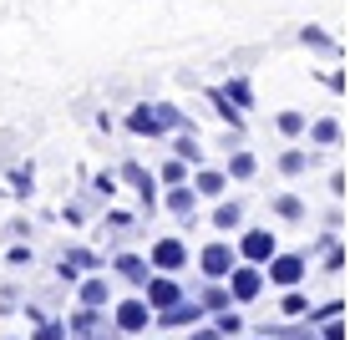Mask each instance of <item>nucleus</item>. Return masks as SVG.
Segmentation results:
<instances>
[{
	"label": "nucleus",
	"instance_id": "f257e3e1",
	"mask_svg": "<svg viewBox=\"0 0 350 340\" xmlns=\"http://www.w3.org/2000/svg\"><path fill=\"white\" fill-rule=\"evenodd\" d=\"M66 330H71V340H112V325H107L96 310H87V305L66 320Z\"/></svg>",
	"mask_w": 350,
	"mask_h": 340
},
{
	"label": "nucleus",
	"instance_id": "f03ea898",
	"mask_svg": "<svg viewBox=\"0 0 350 340\" xmlns=\"http://www.w3.org/2000/svg\"><path fill=\"white\" fill-rule=\"evenodd\" d=\"M152 315H158V310H152L148 300H122V305H117V330H122V335H142Z\"/></svg>",
	"mask_w": 350,
	"mask_h": 340
},
{
	"label": "nucleus",
	"instance_id": "7ed1b4c3",
	"mask_svg": "<svg viewBox=\"0 0 350 340\" xmlns=\"http://www.w3.org/2000/svg\"><path fill=\"white\" fill-rule=\"evenodd\" d=\"M239 254H244L249 264H269L274 259V234L269 228H249V234L239 239Z\"/></svg>",
	"mask_w": 350,
	"mask_h": 340
},
{
	"label": "nucleus",
	"instance_id": "20e7f679",
	"mask_svg": "<svg viewBox=\"0 0 350 340\" xmlns=\"http://www.w3.org/2000/svg\"><path fill=\"white\" fill-rule=\"evenodd\" d=\"M203 320V300H178L173 310H158V325H167V330H193V325Z\"/></svg>",
	"mask_w": 350,
	"mask_h": 340
},
{
	"label": "nucleus",
	"instance_id": "39448f33",
	"mask_svg": "<svg viewBox=\"0 0 350 340\" xmlns=\"http://www.w3.org/2000/svg\"><path fill=\"white\" fill-rule=\"evenodd\" d=\"M198 270L208 279H228V274H234V249H228V244H208L198 254Z\"/></svg>",
	"mask_w": 350,
	"mask_h": 340
},
{
	"label": "nucleus",
	"instance_id": "423d86ee",
	"mask_svg": "<svg viewBox=\"0 0 350 340\" xmlns=\"http://www.w3.org/2000/svg\"><path fill=\"white\" fill-rule=\"evenodd\" d=\"M188 264V244L183 239H158V244H152V270H183Z\"/></svg>",
	"mask_w": 350,
	"mask_h": 340
},
{
	"label": "nucleus",
	"instance_id": "0eeeda50",
	"mask_svg": "<svg viewBox=\"0 0 350 340\" xmlns=\"http://www.w3.org/2000/svg\"><path fill=\"white\" fill-rule=\"evenodd\" d=\"M264 289V274L254 270V264H234V274H228V295L234 300H254Z\"/></svg>",
	"mask_w": 350,
	"mask_h": 340
},
{
	"label": "nucleus",
	"instance_id": "6e6552de",
	"mask_svg": "<svg viewBox=\"0 0 350 340\" xmlns=\"http://www.w3.org/2000/svg\"><path fill=\"white\" fill-rule=\"evenodd\" d=\"M127 127L137 132V138H163V132H167V117H163V107H137V112L127 117Z\"/></svg>",
	"mask_w": 350,
	"mask_h": 340
},
{
	"label": "nucleus",
	"instance_id": "1a4fd4ad",
	"mask_svg": "<svg viewBox=\"0 0 350 340\" xmlns=\"http://www.w3.org/2000/svg\"><path fill=\"white\" fill-rule=\"evenodd\" d=\"M269 279L274 285H299V279H305V259H299V254H274L269 259Z\"/></svg>",
	"mask_w": 350,
	"mask_h": 340
},
{
	"label": "nucleus",
	"instance_id": "9d476101",
	"mask_svg": "<svg viewBox=\"0 0 350 340\" xmlns=\"http://www.w3.org/2000/svg\"><path fill=\"white\" fill-rule=\"evenodd\" d=\"M183 300V285L178 279H148V305L152 310H173Z\"/></svg>",
	"mask_w": 350,
	"mask_h": 340
},
{
	"label": "nucleus",
	"instance_id": "9b49d317",
	"mask_svg": "<svg viewBox=\"0 0 350 340\" xmlns=\"http://www.w3.org/2000/svg\"><path fill=\"white\" fill-rule=\"evenodd\" d=\"M107 300H112V285H107V279H81V305L87 310H102Z\"/></svg>",
	"mask_w": 350,
	"mask_h": 340
},
{
	"label": "nucleus",
	"instance_id": "f8f14e48",
	"mask_svg": "<svg viewBox=\"0 0 350 340\" xmlns=\"http://www.w3.org/2000/svg\"><path fill=\"white\" fill-rule=\"evenodd\" d=\"M117 274H122L127 285H142V289H148V279H152V274H148V264H142L137 254H122V259H117Z\"/></svg>",
	"mask_w": 350,
	"mask_h": 340
},
{
	"label": "nucleus",
	"instance_id": "ddd939ff",
	"mask_svg": "<svg viewBox=\"0 0 350 340\" xmlns=\"http://www.w3.org/2000/svg\"><path fill=\"white\" fill-rule=\"evenodd\" d=\"M193 198H198V188H183V183L167 188V209H173L178 218H193Z\"/></svg>",
	"mask_w": 350,
	"mask_h": 340
},
{
	"label": "nucleus",
	"instance_id": "4468645a",
	"mask_svg": "<svg viewBox=\"0 0 350 340\" xmlns=\"http://www.w3.org/2000/svg\"><path fill=\"white\" fill-rule=\"evenodd\" d=\"M228 300H234V295H228V289L219 285V279H213V285L203 289V310H228Z\"/></svg>",
	"mask_w": 350,
	"mask_h": 340
},
{
	"label": "nucleus",
	"instance_id": "2eb2a0df",
	"mask_svg": "<svg viewBox=\"0 0 350 340\" xmlns=\"http://www.w3.org/2000/svg\"><path fill=\"white\" fill-rule=\"evenodd\" d=\"M239 218H244L239 203H219V209H213V224H219V228H239Z\"/></svg>",
	"mask_w": 350,
	"mask_h": 340
},
{
	"label": "nucleus",
	"instance_id": "dca6fc26",
	"mask_svg": "<svg viewBox=\"0 0 350 340\" xmlns=\"http://www.w3.org/2000/svg\"><path fill=\"white\" fill-rule=\"evenodd\" d=\"M127 183H132V188H142V198H152V173H142L137 163H127Z\"/></svg>",
	"mask_w": 350,
	"mask_h": 340
},
{
	"label": "nucleus",
	"instance_id": "f3484780",
	"mask_svg": "<svg viewBox=\"0 0 350 340\" xmlns=\"http://www.w3.org/2000/svg\"><path fill=\"white\" fill-rule=\"evenodd\" d=\"M213 330H219V335H239V330H244V320H239L234 310H219V320H213Z\"/></svg>",
	"mask_w": 350,
	"mask_h": 340
},
{
	"label": "nucleus",
	"instance_id": "a211bd4d",
	"mask_svg": "<svg viewBox=\"0 0 350 340\" xmlns=\"http://www.w3.org/2000/svg\"><path fill=\"white\" fill-rule=\"evenodd\" d=\"M228 173H234V178H254V157H249V153H239L234 163H228Z\"/></svg>",
	"mask_w": 350,
	"mask_h": 340
},
{
	"label": "nucleus",
	"instance_id": "6ab92c4d",
	"mask_svg": "<svg viewBox=\"0 0 350 340\" xmlns=\"http://www.w3.org/2000/svg\"><path fill=\"white\" fill-rule=\"evenodd\" d=\"M280 132H289V138L305 132V117H299V112H280Z\"/></svg>",
	"mask_w": 350,
	"mask_h": 340
},
{
	"label": "nucleus",
	"instance_id": "aec40b11",
	"mask_svg": "<svg viewBox=\"0 0 350 340\" xmlns=\"http://www.w3.org/2000/svg\"><path fill=\"white\" fill-rule=\"evenodd\" d=\"M198 193H224V173H198Z\"/></svg>",
	"mask_w": 350,
	"mask_h": 340
},
{
	"label": "nucleus",
	"instance_id": "412c9836",
	"mask_svg": "<svg viewBox=\"0 0 350 340\" xmlns=\"http://www.w3.org/2000/svg\"><path fill=\"white\" fill-rule=\"evenodd\" d=\"M280 168H284V173H305V153H284Z\"/></svg>",
	"mask_w": 350,
	"mask_h": 340
},
{
	"label": "nucleus",
	"instance_id": "4be33fe9",
	"mask_svg": "<svg viewBox=\"0 0 350 340\" xmlns=\"http://www.w3.org/2000/svg\"><path fill=\"white\" fill-rule=\"evenodd\" d=\"M305 310H310L305 295H284V315H305Z\"/></svg>",
	"mask_w": 350,
	"mask_h": 340
},
{
	"label": "nucleus",
	"instance_id": "5701e85b",
	"mask_svg": "<svg viewBox=\"0 0 350 340\" xmlns=\"http://www.w3.org/2000/svg\"><path fill=\"white\" fill-rule=\"evenodd\" d=\"M71 330H66V325H41V330H36V340H66Z\"/></svg>",
	"mask_w": 350,
	"mask_h": 340
},
{
	"label": "nucleus",
	"instance_id": "b1692460",
	"mask_svg": "<svg viewBox=\"0 0 350 340\" xmlns=\"http://www.w3.org/2000/svg\"><path fill=\"white\" fill-rule=\"evenodd\" d=\"M183 173H188V168H183V157H173V163L163 168V178H167V183H183Z\"/></svg>",
	"mask_w": 350,
	"mask_h": 340
},
{
	"label": "nucleus",
	"instance_id": "393cba45",
	"mask_svg": "<svg viewBox=\"0 0 350 340\" xmlns=\"http://www.w3.org/2000/svg\"><path fill=\"white\" fill-rule=\"evenodd\" d=\"M335 138H340V127H335V122H320L315 127V142H335Z\"/></svg>",
	"mask_w": 350,
	"mask_h": 340
},
{
	"label": "nucleus",
	"instance_id": "a878e982",
	"mask_svg": "<svg viewBox=\"0 0 350 340\" xmlns=\"http://www.w3.org/2000/svg\"><path fill=\"white\" fill-rule=\"evenodd\" d=\"M228 96H234L239 107H249V87H244V81H228Z\"/></svg>",
	"mask_w": 350,
	"mask_h": 340
},
{
	"label": "nucleus",
	"instance_id": "bb28decb",
	"mask_svg": "<svg viewBox=\"0 0 350 340\" xmlns=\"http://www.w3.org/2000/svg\"><path fill=\"white\" fill-rule=\"evenodd\" d=\"M274 209H280L284 218H299V203H295V198H280V203H274Z\"/></svg>",
	"mask_w": 350,
	"mask_h": 340
},
{
	"label": "nucleus",
	"instance_id": "cd10ccee",
	"mask_svg": "<svg viewBox=\"0 0 350 340\" xmlns=\"http://www.w3.org/2000/svg\"><path fill=\"white\" fill-rule=\"evenodd\" d=\"M325 340H345V330H340V320H330V325H325Z\"/></svg>",
	"mask_w": 350,
	"mask_h": 340
},
{
	"label": "nucleus",
	"instance_id": "c85d7f7f",
	"mask_svg": "<svg viewBox=\"0 0 350 340\" xmlns=\"http://www.w3.org/2000/svg\"><path fill=\"white\" fill-rule=\"evenodd\" d=\"M188 340H224V335H219V330H193Z\"/></svg>",
	"mask_w": 350,
	"mask_h": 340
},
{
	"label": "nucleus",
	"instance_id": "c756f323",
	"mask_svg": "<svg viewBox=\"0 0 350 340\" xmlns=\"http://www.w3.org/2000/svg\"><path fill=\"white\" fill-rule=\"evenodd\" d=\"M254 340H269V335H254Z\"/></svg>",
	"mask_w": 350,
	"mask_h": 340
}]
</instances>
